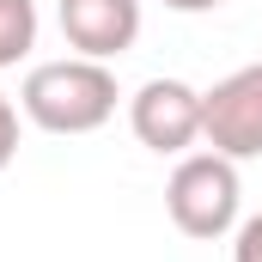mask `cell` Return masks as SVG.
<instances>
[{"instance_id": "cell-1", "label": "cell", "mask_w": 262, "mask_h": 262, "mask_svg": "<svg viewBox=\"0 0 262 262\" xmlns=\"http://www.w3.org/2000/svg\"><path fill=\"white\" fill-rule=\"evenodd\" d=\"M116 73L110 61H92V55H61V61H37L18 85V104L25 116L43 134H92L116 116Z\"/></svg>"}, {"instance_id": "cell-2", "label": "cell", "mask_w": 262, "mask_h": 262, "mask_svg": "<svg viewBox=\"0 0 262 262\" xmlns=\"http://www.w3.org/2000/svg\"><path fill=\"white\" fill-rule=\"evenodd\" d=\"M244 183H238V159L226 152H183L171 183H165V213L183 238H226L238 226Z\"/></svg>"}, {"instance_id": "cell-3", "label": "cell", "mask_w": 262, "mask_h": 262, "mask_svg": "<svg viewBox=\"0 0 262 262\" xmlns=\"http://www.w3.org/2000/svg\"><path fill=\"white\" fill-rule=\"evenodd\" d=\"M201 140L226 159H262V61L226 73L213 92H201Z\"/></svg>"}, {"instance_id": "cell-4", "label": "cell", "mask_w": 262, "mask_h": 262, "mask_svg": "<svg viewBox=\"0 0 262 262\" xmlns=\"http://www.w3.org/2000/svg\"><path fill=\"white\" fill-rule=\"evenodd\" d=\"M128 128L146 152L159 159H183L201 140V92L189 79H146L128 98Z\"/></svg>"}, {"instance_id": "cell-5", "label": "cell", "mask_w": 262, "mask_h": 262, "mask_svg": "<svg viewBox=\"0 0 262 262\" xmlns=\"http://www.w3.org/2000/svg\"><path fill=\"white\" fill-rule=\"evenodd\" d=\"M61 37L73 55L116 61L140 37V0H61Z\"/></svg>"}, {"instance_id": "cell-6", "label": "cell", "mask_w": 262, "mask_h": 262, "mask_svg": "<svg viewBox=\"0 0 262 262\" xmlns=\"http://www.w3.org/2000/svg\"><path fill=\"white\" fill-rule=\"evenodd\" d=\"M37 49V0H0V67H18Z\"/></svg>"}, {"instance_id": "cell-7", "label": "cell", "mask_w": 262, "mask_h": 262, "mask_svg": "<svg viewBox=\"0 0 262 262\" xmlns=\"http://www.w3.org/2000/svg\"><path fill=\"white\" fill-rule=\"evenodd\" d=\"M232 262H262V213H250L232 238Z\"/></svg>"}, {"instance_id": "cell-8", "label": "cell", "mask_w": 262, "mask_h": 262, "mask_svg": "<svg viewBox=\"0 0 262 262\" xmlns=\"http://www.w3.org/2000/svg\"><path fill=\"white\" fill-rule=\"evenodd\" d=\"M18 159V110H12V98L0 92V171Z\"/></svg>"}, {"instance_id": "cell-9", "label": "cell", "mask_w": 262, "mask_h": 262, "mask_svg": "<svg viewBox=\"0 0 262 262\" xmlns=\"http://www.w3.org/2000/svg\"><path fill=\"white\" fill-rule=\"evenodd\" d=\"M171 12H213V6H226V0H165Z\"/></svg>"}]
</instances>
